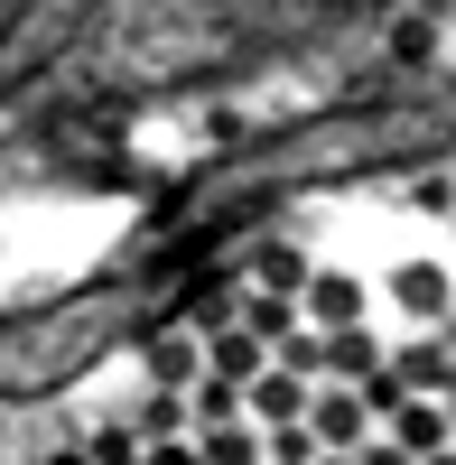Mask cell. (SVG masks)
<instances>
[{
    "mask_svg": "<svg viewBox=\"0 0 456 465\" xmlns=\"http://www.w3.org/2000/svg\"><path fill=\"white\" fill-rule=\"evenodd\" d=\"M392 307H401L410 326L447 317V307H456V270L447 261H392Z\"/></svg>",
    "mask_w": 456,
    "mask_h": 465,
    "instance_id": "6da1fadb",
    "label": "cell"
},
{
    "mask_svg": "<svg viewBox=\"0 0 456 465\" xmlns=\"http://www.w3.org/2000/svg\"><path fill=\"white\" fill-rule=\"evenodd\" d=\"M447 354H456V344H447L438 326H410V335L392 344V372L410 381V391H438V381H447Z\"/></svg>",
    "mask_w": 456,
    "mask_h": 465,
    "instance_id": "3957f363",
    "label": "cell"
},
{
    "mask_svg": "<svg viewBox=\"0 0 456 465\" xmlns=\"http://www.w3.org/2000/svg\"><path fill=\"white\" fill-rule=\"evenodd\" d=\"M382 429H392L410 456H429V447H447V438H456V410H447L438 391H401V401L382 410Z\"/></svg>",
    "mask_w": 456,
    "mask_h": 465,
    "instance_id": "7a4b0ae2",
    "label": "cell"
},
{
    "mask_svg": "<svg viewBox=\"0 0 456 465\" xmlns=\"http://www.w3.org/2000/svg\"><path fill=\"white\" fill-rule=\"evenodd\" d=\"M410 465H456V438H447V447H429V456H410Z\"/></svg>",
    "mask_w": 456,
    "mask_h": 465,
    "instance_id": "277c9868",
    "label": "cell"
}]
</instances>
